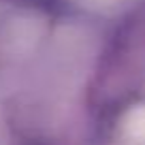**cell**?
Masks as SVG:
<instances>
[{"label": "cell", "mask_w": 145, "mask_h": 145, "mask_svg": "<svg viewBox=\"0 0 145 145\" xmlns=\"http://www.w3.org/2000/svg\"><path fill=\"white\" fill-rule=\"evenodd\" d=\"M128 130L137 137H145V107L137 109L130 113V120H128Z\"/></svg>", "instance_id": "1"}]
</instances>
